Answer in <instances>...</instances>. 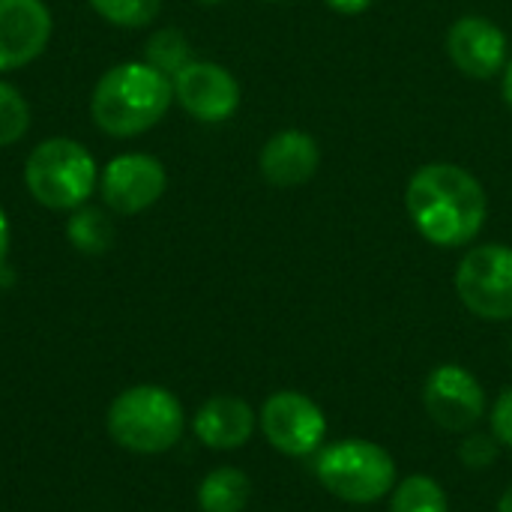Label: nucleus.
Listing matches in <instances>:
<instances>
[{
    "label": "nucleus",
    "instance_id": "f257e3e1",
    "mask_svg": "<svg viewBox=\"0 0 512 512\" xmlns=\"http://www.w3.org/2000/svg\"><path fill=\"white\" fill-rule=\"evenodd\" d=\"M405 207L423 240L441 249H462L480 237L489 216V195L462 165L429 162L411 174Z\"/></svg>",
    "mask_w": 512,
    "mask_h": 512
},
{
    "label": "nucleus",
    "instance_id": "f03ea898",
    "mask_svg": "<svg viewBox=\"0 0 512 512\" xmlns=\"http://www.w3.org/2000/svg\"><path fill=\"white\" fill-rule=\"evenodd\" d=\"M174 102V84L144 60H126L102 72L90 96L93 123L111 138H135L153 129Z\"/></svg>",
    "mask_w": 512,
    "mask_h": 512
},
{
    "label": "nucleus",
    "instance_id": "7ed1b4c3",
    "mask_svg": "<svg viewBox=\"0 0 512 512\" xmlns=\"http://www.w3.org/2000/svg\"><path fill=\"white\" fill-rule=\"evenodd\" d=\"M186 429L180 399L156 384L123 390L108 408V435L129 453H168Z\"/></svg>",
    "mask_w": 512,
    "mask_h": 512
},
{
    "label": "nucleus",
    "instance_id": "20e7f679",
    "mask_svg": "<svg viewBox=\"0 0 512 512\" xmlns=\"http://www.w3.org/2000/svg\"><path fill=\"white\" fill-rule=\"evenodd\" d=\"M24 183L36 204L48 210H78L99 183L93 153L75 138H48L24 162Z\"/></svg>",
    "mask_w": 512,
    "mask_h": 512
},
{
    "label": "nucleus",
    "instance_id": "39448f33",
    "mask_svg": "<svg viewBox=\"0 0 512 512\" xmlns=\"http://www.w3.org/2000/svg\"><path fill=\"white\" fill-rule=\"evenodd\" d=\"M396 459L375 441L345 438L315 453V477L345 504H375L396 489Z\"/></svg>",
    "mask_w": 512,
    "mask_h": 512
},
{
    "label": "nucleus",
    "instance_id": "423d86ee",
    "mask_svg": "<svg viewBox=\"0 0 512 512\" xmlns=\"http://www.w3.org/2000/svg\"><path fill=\"white\" fill-rule=\"evenodd\" d=\"M456 294L483 321H512V246L471 249L456 267Z\"/></svg>",
    "mask_w": 512,
    "mask_h": 512
},
{
    "label": "nucleus",
    "instance_id": "0eeeda50",
    "mask_svg": "<svg viewBox=\"0 0 512 512\" xmlns=\"http://www.w3.org/2000/svg\"><path fill=\"white\" fill-rule=\"evenodd\" d=\"M261 432L273 450L291 459L315 456L327 441V417L321 405L297 390L273 393L261 408Z\"/></svg>",
    "mask_w": 512,
    "mask_h": 512
},
{
    "label": "nucleus",
    "instance_id": "6e6552de",
    "mask_svg": "<svg viewBox=\"0 0 512 512\" xmlns=\"http://www.w3.org/2000/svg\"><path fill=\"white\" fill-rule=\"evenodd\" d=\"M423 405L438 429L462 435L477 429L486 417V390L471 369L444 363L429 372L423 384Z\"/></svg>",
    "mask_w": 512,
    "mask_h": 512
},
{
    "label": "nucleus",
    "instance_id": "1a4fd4ad",
    "mask_svg": "<svg viewBox=\"0 0 512 512\" xmlns=\"http://www.w3.org/2000/svg\"><path fill=\"white\" fill-rule=\"evenodd\" d=\"M165 186V165L150 153H120L105 165L99 177L102 201L117 216H135L153 207L165 195Z\"/></svg>",
    "mask_w": 512,
    "mask_h": 512
},
{
    "label": "nucleus",
    "instance_id": "9d476101",
    "mask_svg": "<svg viewBox=\"0 0 512 512\" xmlns=\"http://www.w3.org/2000/svg\"><path fill=\"white\" fill-rule=\"evenodd\" d=\"M171 84L180 108L201 123H222L240 108V84L219 63L192 60L171 78Z\"/></svg>",
    "mask_w": 512,
    "mask_h": 512
},
{
    "label": "nucleus",
    "instance_id": "9b49d317",
    "mask_svg": "<svg viewBox=\"0 0 512 512\" xmlns=\"http://www.w3.org/2000/svg\"><path fill=\"white\" fill-rule=\"evenodd\" d=\"M447 51L456 69L477 81H486L504 72L510 63L507 33L483 15H465L453 21L447 33Z\"/></svg>",
    "mask_w": 512,
    "mask_h": 512
},
{
    "label": "nucleus",
    "instance_id": "f8f14e48",
    "mask_svg": "<svg viewBox=\"0 0 512 512\" xmlns=\"http://www.w3.org/2000/svg\"><path fill=\"white\" fill-rule=\"evenodd\" d=\"M51 27L45 0H0V72L36 60L48 48Z\"/></svg>",
    "mask_w": 512,
    "mask_h": 512
},
{
    "label": "nucleus",
    "instance_id": "ddd939ff",
    "mask_svg": "<svg viewBox=\"0 0 512 512\" xmlns=\"http://www.w3.org/2000/svg\"><path fill=\"white\" fill-rule=\"evenodd\" d=\"M261 174L276 189H291L315 177L321 165V147L309 132L285 129L276 132L261 150Z\"/></svg>",
    "mask_w": 512,
    "mask_h": 512
},
{
    "label": "nucleus",
    "instance_id": "4468645a",
    "mask_svg": "<svg viewBox=\"0 0 512 512\" xmlns=\"http://www.w3.org/2000/svg\"><path fill=\"white\" fill-rule=\"evenodd\" d=\"M255 426L258 417L240 396H213L192 420L195 438L210 450H240L255 435Z\"/></svg>",
    "mask_w": 512,
    "mask_h": 512
},
{
    "label": "nucleus",
    "instance_id": "2eb2a0df",
    "mask_svg": "<svg viewBox=\"0 0 512 512\" xmlns=\"http://www.w3.org/2000/svg\"><path fill=\"white\" fill-rule=\"evenodd\" d=\"M252 498V480L240 468H216L198 486L201 512H243Z\"/></svg>",
    "mask_w": 512,
    "mask_h": 512
},
{
    "label": "nucleus",
    "instance_id": "dca6fc26",
    "mask_svg": "<svg viewBox=\"0 0 512 512\" xmlns=\"http://www.w3.org/2000/svg\"><path fill=\"white\" fill-rule=\"evenodd\" d=\"M66 237L78 252L102 255L114 243V222H111L108 210L93 207V204H81L78 210H72V216L66 222Z\"/></svg>",
    "mask_w": 512,
    "mask_h": 512
},
{
    "label": "nucleus",
    "instance_id": "f3484780",
    "mask_svg": "<svg viewBox=\"0 0 512 512\" xmlns=\"http://www.w3.org/2000/svg\"><path fill=\"white\" fill-rule=\"evenodd\" d=\"M390 512H450V504L444 486L435 477L411 474L402 483H396Z\"/></svg>",
    "mask_w": 512,
    "mask_h": 512
},
{
    "label": "nucleus",
    "instance_id": "a211bd4d",
    "mask_svg": "<svg viewBox=\"0 0 512 512\" xmlns=\"http://www.w3.org/2000/svg\"><path fill=\"white\" fill-rule=\"evenodd\" d=\"M144 63H150L156 72L174 78L183 66L192 63V45H189V39L180 30L162 27V30H156L147 39V45H144Z\"/></svg>",
    "mask_w": 512,
    "mask_h": 512
},
{
    "label": "nucleus",
    "instance_id": "6ab92c4d",
    "mask_svg": "<svg viewBox=\"0 0 512 512\" xmlns=\"http://www.w3.org/2000/svg\"><path fill=\"white\" fill-rule=\"evenodd\" d=\"M87 3L102 21L126 30L153 24L162 9V0H87Z\"/></svg>",
    "mask_w": 512,
    "mask_h": 512
},
{
    "label": "nucleus",
    "instance_id": "aec40b11",
    "mask_svg": "<svg viewBox=\"0 0 512 512\" xmlns=\"http://www.w3.org/2000/svg\"><path fill=\"white\" fill-rule=\"evenodd\" d=\"M30 129L27 99L6 81H0V147L18 144Z\"/></svg>",
    "mask_w": 512,
    "mask_h": 512
},
{
    "label": "nucleus",
    "instance_id": "412c9836",
    "mask_svg": "<svg viewBox=\"0 0 512 512\" xmlns=\"http://www.w3.org/2000/svg\"><path fill=\"white\" fill-rule=\"evenodd\" d=\"M498 453H501L498 438H495V435H483V432L468 435V438L459 444V450H456L459 462H462L468 471H483V468L495 465V462H498Z\"/></svg>",
    "mask_w": 512,
    "mask_h": 512
},
{
    "label": "nucleus",
    "instance_id": "4be33fe9",
    "mask_svg": "<svg viewBox=\"0 0 512 512\" xmlns=\"http://www.w3.org/2000/svg\"><path fill=\"white\" fill-rule=\"evenodd\" d=\"M489 423H492V435L498 438V444L512 450V387L501 390V396L495 399Z\"/></svg>",
    "mask_w": 512,
    "mask_h": 512
},
{
    "label": "nucleus",
    "instance_id": "5701e85b",
    "mask_svg": "<svg viewBox=\"0 0 512 512\" xmlns=\"http://www.w3.org/2000/svg\"><path fill=\"white\" fill-rule=\"evenodd\" d=\"M330 9L342 12V15H360L372 6V0H324Z\"/></svg>",
    "mask_w": 512,
    "mask_h": 512
},
{
    "label": "nucleus",
    "instance_id": "b1692460",
    "mask_svg": "<svg viewBox=\"0 0 512 512\" xmlns=\"http://www.w3.org/2000/svg\"><path fill=\"white\" fill-rule=\"evenodd\" d=\"M6 255H9V219L0 207V267H6Z\"/></svg>",
    "mask_w": 512,
    "mask_h": 512
},
{
    "label": "nucleus",
    "instance_id": "393cba45",
    "mask_svg": "<svg viewBox=\"0 0 512 512\" xmlns=\"http://www.w3.org/2000/svg\"><path fill=\"white\" fill-rule=\"evenodd\" d=\"M504 99H507V105L512 108V60L507 63V69H504Z\"/></svg>",
    "mask_w": 512,
    "mask_h": 512
},
{
    "label": "nucleus",
    "instance_id": "a878e982",
    "mask_svg": "<svg viewBox=\"0 0 512 512\" xmlns=\"http://www.w3.org/2000/svg\"><path fill=\"white\" fill-rule=\"evenodd\" d=\"M498 512H512V486H507V492L498 501Z\"/></svg>",
    "mask_w": 512,
    "mask_h": 512
},
{
    "label": "nucleus",
    "instance_id": "bb28decb",
    "mask_svg": "<svg viewBox=\"0 0 512 512\" xmlns=\"http://www.w3.org/2000/svg\"><path fill=\"white\" fill-rule=\"evenodd\" d=\"M195 3H201V6H216V3H225V0H195Z\"/></svg>",
    "mask_w": 512,
    "mask_h": 512
},
{
    "label": "nucleus",
    "instance_id": "cd10ccee",
    "mask_svg": "<svg viewBox=\"0 0 512 512\" xmlns=\"http://www.w3.org/2000/svg\"><path fill=\"white\" fill-rule=\"evenodd\" d=\"M264 3H282V0H264Z\"/></svg>",
    "mask_w": 512,
    "mask_h": 512
},
{
    "label": "nucleus",
    "instance_id": "c85d7f7f",
    "mask_svg": "<svg viewBox=\"0 0 512 512\" xmlns=\"http://www.w3.org/2000/svg\"><path fill=\"white\" fill-rule=\"evenodd\" d=\"M510 357H512V342H510Z\"/></svg>",
    "mask_w": 512,
    "mask_h": 512
}]
</instances>
